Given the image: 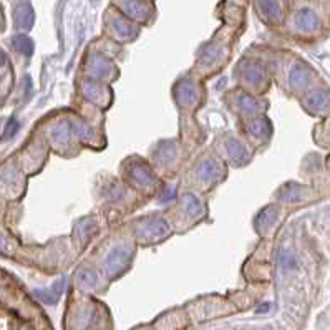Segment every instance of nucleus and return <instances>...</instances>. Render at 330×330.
<instances>
[{
	"mask_svg": "<svg viewBox=\"0 0 330 330\" xmlns=\"http://www.w3.org/2000/svg\"><path fill=\"white\" fill-rule=\"evenodd\" d=\"M319 17H317L315 12H312L310 8H302L297 14V27L302 30V32H314V30L319 27Z\"/></svg>",
	"mask_w": 330,
	"mask_h": 330,
	"instance_id": "f257e3e1",
	"label": "nucleus"
},
{
	"mask_svg": "<svg viewBox=\"0 0 330 330\" xmlns=\"http://www.w3.org/2000/svg\"><path fill=\"white\" fill-rule=\"evenodd\" d=\"M15 24L20 28H30L33 24V10L28 3H20L15 8Z\"/></svg>",
	"mask_w": 330,
	"mask_h": 330,
	"instance_id": "f03ea898",
	"label": "nucleus"
},
{
	"mask_svg": "<svg viewBox=\"0 0 330 330\" xmlns=\"http://www.w3.org/2000/svg\"><path fill=\"white\" fill-rule=\"evenodd\" d=\"M14 47H15V50H19L20 53H24V55H30V53H32V50H33L32 40H30L28 37H25V35H17L14 38Z\"/></svg>",
	"mask_w": 330,
	"mask_h": 330,
	"instance_id": "7ed1b4c3",
	"label": "nucleus"
},
{
	"mask_svg": "<svg viewBox=\"0 0 330 330\" xmlns=\"http://www.w3.org/2000/svg\"><path fill=\"white\" fill-rule=\"evenodd\" d=\"M260 7H262V10H266L269 15L279 14V3H277L276 0H260Z\"/></svg>",
	"mask_w": 330,
	"mask_h": 330,
	"instance_id": "20e7f679",
	"label": "nucleus"
},
{
	"mask_svg": "<svg viewBox=\"0 0 330 330\" xmlns=\"http://www.w3.org/2000/svg\"><path fill=\"white\" fill-rule=\"evenodd\" d=\"M8 251H10V244H8L7 239L0 234V253H8Z\"/></svg>",
	"mask_w": 330,
	"mask_h": 330,
	"instance_id": "39448f33",
	"label": "nucleus"
},
{
	"mask_svg": "<svg viewBox=\"0 0 330 330\" xmlns=\"http://www.w3.org/2000/svg\"><path fill=\"white\" fill-rule=\"evenodd\" d=\"M15 129H17V123H10L7 127V131H5V136H12V134L15 133Z\"/></svg>",
	"mask_w": 330,
	"mask_h": 330,
	"instance_id": "423d86ee",
	"label": "nucleus"
},
{
	"mask_svg": "<svg viewBox=\"0 0 330 330\" xmlns=\"http://www.w3.org/2000/svg\"><path fill=\"white\" fill-rule=\"evenodd\" d=\"M5 63V55H3V51L0 50V65H3Z\"/></svg>",
	"mask_w": 330,
	"mask_h": 330,
	"instance_id": "0eeeda50",
	"label": "nucleus"
}]
</instances>
